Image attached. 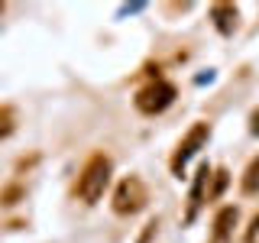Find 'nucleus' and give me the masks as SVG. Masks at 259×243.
Instances as JSON below:
<instances>
[{"label": "nucleus", "mask_w": 259, "mask_h": 243, "mask_svg": "<svg viewBox=\"0 0 259 243\" xmlns=\"http://www.w3.org/2000/svg\"><path fill=\"white\" fill-rule=\"evenodd\" d=\"M110 172H113L110 156H104V152H94V156L84 162L81 175H78V188H75L78 198L84 201V205H94V201H101L104 191H107V185H110Z\"/></svg>", "instance_id": "1"}, {"label": "nucleus", "mask_w": 259, "mask_h": 243, "mask_svg": "<svg viewBox=\"0 0 259 243\" xmlns=\"http://www.w3.org/2000/svg\"><path fill=\"white\" fill-rule=\"evenodd\" d=\"M175 85H168V81H149L146 88H140L133 97V104H136V110L146 113V117H156V113H162L165 107H172V101H175Z\"/></svg>", "instance_id": "2"}, {"label": "nucleus", "mask_w": 259, "mask_h": 243, "mask_svg": "<svg viewBox=\"0 0 259 243\" xmlns=\"http://www.w3.org/2000/svg\"><path fill=\"white\" fill-rule=\"evenodd\" d=\"M146 201H149V191H146V185H143V178H136V175H126L123 182L117 185V191H113V211L117 214H140V211L146 208Z\"/></svg>", "instance_id": "3"}, {"label": "nucleus", "mask_w": 259, "mask_h": 243, "mask_svg": "<svg viewBox=\"0 0 259 243\" xmlns=\"http://www.w3.org/2000/svg\"><path fill=\"white\" fill-rule=\"evenodd\" d=\"M207 136H210V124H194L188 133H185V140L178 143V149H175V156H172V172H175V175H182V172H185L188 159L207 143Z\"/></svg>", "instance_id": "4"}, {"label": "nucleus", "mask_w": 259, "mask_h": 243, "mask_svg": "<svg viewBox=\"0 0 259 243\" xmlns=\"http://www.w3.org/2000/svg\"><path fill=\"white\" fill-rule=\"evenodd\" d=\"M214 178V169L207 166H201L198 169V175H194V185H191V198H188V211H185V221H194V214H198V208L204 205V194H207V182Z\"/></svg>", "instance_id": "5"}, {"label": "nucleus", "mask_w": 259, "mask_h": 243, "mask_svg": "<svg viewBox=\"0 0 259 243\" xmlns=\"http://www.w3.org/2000/svg\"><path fill=\"white\" fill-rule=\"evenodd\" d=\"M210 20H214V26L224 32V36H230L233 29H237V20H240V10L233 4H214L210 7Z\"/></svg>", "instance_id": "6"}, {"label": "nucleus", "mask_w": 259, "mask_h": 243, "mask_svg": "<svg viewBox=\"0 0 259 243\" xmlns=\"http://www.w3.org/2000/svg\"><path fill=\"white\" fill-rule=\"evenodd\" d=\"M237 217H240L237 208H224L221 214L214 217V243H227V237H230V230H233V224H237Z\"/></svg>", "instance_id": "7"}, {"label": "nucleus", "mask_w": 259, "mask_h": 243, "mask_svg": "<svg viewBox=\"0 0 259 243\" xmlns=\"http://www.w3.org/2000/svg\"><path fill=\"white\" fill-rule=\"evenodd\" d=\"M243 194H259V156L246 166V172H243V182H240Z\"/></svg>", "instance_id": "8"}, {"label": "nucleus", "mask_w": 259, "mask_h": 243, "mask_svg": "<svg viewBox=\"0 0 259 243\" xmlns=\"http://www.w3.org/2000/svg\"><path fill=\"white\" fill-rule=\"evenodd\" d=\"M16 130V110L10 107V104H0V143L10 140Z\"/></svg>", "instance_id": "9"}, {"label": "nucleus", "mask_w": 259, "mask_h": 243, "mask_svg": "<svg viewBox=\"0 0 259 243\" xmlns=\"http://www.w3.org/2000/svg\"><path fill=\"white\" fill-rule=\"evenodd\" d=\"M224 185H227V172H224V169H217V172H214V188L207 191V198H217V194L224 191Z\"/></svg>", "instance_id": "10"}, {"label": "nucleus", "mask_w": 259, "mask_h": 243, "mask_svg": "<svg viewBox=\"0 0 259 243\" xmlns=\"http://www.w3.org/2000/svg\"><path fill=\"white\" fill-rule=\"evenodd\" d=\"M246 243H259V214L249 217V227H246V237H243Z\"/></svg>", "instance_id": "11"}, {"label": "nucleus", "mask_w": 259, "mask_h": 243, "mask_svg": "<svg viewBox=\"0 0 259 243\" xmlns=\"http://www.w3.org/2000/svg\"><path fill=\"white\" fill-rule=\"evenodd\" d=\"M20 194H23L20 185H10V188L0 194V205H16V198H20Z\"/></svg>", "instance_id": "12"}, {"label": "nucleus", "mask_w": 259, "mask_h": 243, "mask_svg": "<svg viewBox=\"0 0 259 243\" xmlns=\"http://www.w3.org/2000/svg\"><path fill=\"white\" fill-rule=\"evenodd\" d=\"M249 133H256V136H259V110L253 113V117H249Z\"/></svg>", "instance_id": "13"}]
</instances>
